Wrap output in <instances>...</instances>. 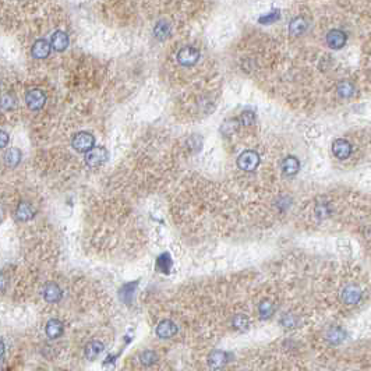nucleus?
<instances>
[{
    "label": "nucleus",
    "mask_w": 371,
    "mask_h": 371,
    "mask_svg": "<svg viewBox=\"0 0 371 371\" xmlns=\"http://www.w3.org/2000/svg\"><path fill=\"white\" fill-rule=\"evenodd\" d=\"M49 52H50V45L44 39L36 41L35 45L32 46V54L36 59H45Z\"/></svg>",
    "instance_id": "16"
},
{
    "label": "nucleus",
    "mask_w": 371,
    "mask_h": 371,
    "mask_svg": "<svg viewBox=\"0 0 371 371\" xmlns=\"http://www.w3.org/2000/svg\"><path fill=\"white\" fill-rule=\"evenodd\" d=\"M240 120H242V123H243L245 126H251L254 123V113L253 112H250V110H246V112L242 113Z\"/></svg>",
    "instance_id": "26"
},
{
    "label": "nucleus",
    "mask_w": 371,
    "mask_h": 371,
    "mask_svg": "<svg viewBox=\"0 0 371 371\" xmlns=\"http://www.w3.org/2000/svg\"><path fill=\"white\" fill-rule=\"evenodd\" d=\"M6 288V279L3 276V273H0V292H3Z\"/></svg>",
    "instance_id": "30"
},
{
    "label": "nucleus",
    "mask_w": 371,
    "mask_h": 371,
    "mask_svg": "<svg viewBox=\"0 0 371 371\" xmlns=\"http://www.w3.org/2000/svg\"><path fill=\"white\" fill-rule=\"evenodd\" d=\"M108 151L103 147H92L85 152V162L88 166H99L108 161Z\"/></svg>",
    "instance_id": "3"
},
{
    "label": "nucleus",
    "mask_w": 371,
    "mask_h": 371,
    "mask_svg": "<svg viewBox=\"0 0 371 371\" xmlns=\"http://www.w3.org/2000/svg\"><path fill=\"white\" fill-rule=\"evenodd\" d=\"M16 215L20 221H29L34 217V209L31 208V205L27 202H20L17 207Z\"/></svg>",
    "instance_id": "19"
},
{
    "label": "nucleus",
    "mask_w": 371,
    "mask_h": 371,
    "mask_svg": "<svg viewBox=\"0 0 371 371\" xmlns=\"http://www.w3.org/2000/svg\"><path fill=\"white\" fill-rule=\"evenodd\" d=\"M0 105H1V108L3 109H13L16 106V98L14 97H11L10 94H6V95H3L1 97V99H0Z\"/></svg>",
    "instance_id": "25"
},
{
    "label": "nucleus",
    "mask_w": 371,
    "mask_h": 371,
    "mask_svg": "<svg viewBox=\"0 0 371 371\" xmlns=\"http://www.w3.org/2000/svg\"><path fill=\"white\" fill-rule=\"evenodd\" d=\"M258 165H260V156L255 151L247 149L237 158V166L243 171H254Z\"/></svg>",
    "instance_id": "2"
},
{
    "label": "nucleus",
    "mask_w": 371,
    "mask_h": 371,
    "mask_svg": "<svg viewBox=\"0 0 371 371\" xmlns=\"http://www.w3.org/2000/svg\"><path fill=\"white\" fill-rule=\"evenodd\" d=\"M198 59L199 52L196 48H191V46L183 48L177 53V62L181 66H194V64L198 62Z\"/></svg>",
    "instance_id": "5"
},
{
    "label": "nucleus",
    "mask_w": 371,
    "mask_h": 371,
    "mask_svg": "<svg viewBox=\"0 0 371 371\" xmlns=\"http://www.w3.org/2000/svg\"><path fill=\"white\" fill-rule=\"evenodd\" d=\"M338 92H339V95H341V97H344V98H349V97H352V95H353L354 88L350 82L344 81L339 84V87H338Z\"/></svg>",
    "instance_id": "21"
},
{
    "label": "nucleus",
    "mask_w": 371,
    "mask_h": 371,
    "mask_svg": "<svg viewBox=\"0 0 371 371\" xmlns=\"http://www.w3.org/2000/svg\"><path fill=\"white\" fill-rule=\"evenodd\" d=\"M46 335L49 336L50 339H56L59 336H62L63 334V324L59 320H49L45 328Z\"/></svg>",
    "instance_id": "12"
},
{
    "label": "nucleus",
    "mask_w": 371,
    "mask_h": 371,
    "mask_svg": "<svg viewBox=\"0 0 371 371\" xmlns=\"http://www.w3.org/2000/svg\"><path fill=\"white\" fill-rule=\"evenodd\" d=\"M273 311H275V307H273V304H272L271 301H263V303L260 304V316H261L264 320L271 317L272 314H273Z\"/></svg>",
    "instance_id": "22"
},
{
    "label": "nucleus",
    "mask_w": 371,
    "mask_h": 371,
    "mask_svg": "<svg viewBox=\"0 0 371 371\" xmlns=\"http://www.w3.org/2000/svg\"><path fill=\"white\" fill-rule=\"evenodd\" d=\"M73 148L77 152H87L90 151L91 148L95 144V138L92 134L87 133V131H81L78 134H75L73 138Z\"/></svg>",
    "instance_id": "1"
},
{
    "label": "nucleus",
    "mask_w": 371,
    "mask_h": 371,
    "mask_svg": "<svg viewBox=\"0 0 371 371\" xmlns=\"http://www.w3.org/2000/svg\"><path fill=\"white\" fill-rule=\"evenodd\" d=\"M44 299L48 303H57L62 299V290L56 283H48L44 288Z\"/></svg>",
    "instance_id": "10"
},
{
    "label": "nucleus",
    "mask_w": 371,
    "mask_h": 371,
    "mask_svg": "<svg viewBox=\"0 0 371 371\" xmlns=\"http://www.w3.org/2000/svg\"><path fill=\"white\" fill-rule=\"evenodd\" d=\"M342 299L346 304L353 306L356 303H359L362 299V290L356 285H347L342 292Z\"/></svg>",
    "instance_id": "8"
},
{
    "label": "nucleus",
    "mask_w": 371,
    "mask_h": 371,
    "mask_svg": "<svg viewBox=\"0 0 371 371\" xmlns=\"http://www.w3.org/2000/svg\"><path fill=\"white\" fill-rule=\"evenodd\" d=\"M345 331L342 328H332V329H329L328 331V334H326V338L332 342V344H341L342 341L345 339Z\"/></svg>",
    "instance_id": "20"
},
{
    "label": "nucleus",
    "mask_w": 371,
    "mask_h": 371,
    "mask_svg": "<svg viewBox=\"0 0 371 371\" xmlns=\"http://www.w3.org/2000/svg\"><path fill=\"white\" fill-rule=\"evenodd\" d=\"M25 102L27 106L31 110H39L44 108L46 102V95L42 90H31L28 91L25 95Z\"/></svg>",
    "instance_id": "4"
},
{
    "label": "nucleus",
    "mask_w": 371,
    "mask_h": 371,
    "mask_svg": "<svg viewBox=\"0 0 371 371\" xmlns=\"http://www.w3.org/2000/svg\"><path fill=\"white\" fill-rule=\"evenodd\" d=\"M3 159L9 168H16L18 163L21 162V151L18 148H10L6 151Z\"/></svg>",
    "instance_id": "17"
},
{
    "label": "nucleus",
    "mask_w": 371,
    "mask_h": 371,
    "mask_svg": "<svg viewBox=\"0 0 371 371\" xmlns=\"http://www.w3.org/2000/svg\"><path fill=\"white\" fill-rule=\"evenodd\" d=\"M52 46L56 50L62 52L69 46V36L63 31H57L52 35Z\"/></svg>",
    "instance_id": "15"
},
{
    "label": "nucleus",
    "mask_w": 371,
    "mask_h": 371,
    "mask_svg": "<svg viewBox=\"0 0 371 371\" xmlns=\"http://www.w3.org/2000/svg\"><path fill=\"white\" fill-rule=\"evenodd\" d=\"M332 152L338 159L344 161V159H347L352 154V145L349 144V141L339 138V140H335L332 144Z\"/></svg>",
    "instance_id": "7"
},
{
    "label": "nucleus",
    "mask_w": 371,
    "mask_h": 371,
    "mask_svg": "<svg viewBox=\"0 0 371 371\" xmlns=\"http://www.w3.org/2000/svg\"><path fill=\"white\" fill-rule=\"evenodd\" d=\"M156 354L154 353V352H151V350H145V352H143V353L140 354V360H141V363L143 364H145V366H149V364H154L155 362H156Z\"/></svg>",
    "instance_id": "24"
},
{
    "label": "nucleus",
    "mask_w": 371,
    "mask_h": 371,
    "mask_svg": "<svg viewBox=\"0 0 371 371\" xmlns=\"http://www.w3.org/2000/svg\"><path fill=\"white\" fill-rule=\"evenodd\" d=\"M102 352H103V344L99 341H92L90 344H87L85 349H84L85 357L88 360H95Z\"/></svg>",
    "instance_id": "13"
},
{
    "label": "nucleus",
    "mask_w": 371,
    "mask_h": 371,
    "mask_svg": "<svg viewBox=\"0 0 371 371\" xmlns=\"http://www.w3.org/2000/svg\"><path fill=\"white\" fill-rule=\"evenodd\" d=\"M233 326L239 331H246L248 328V318L243 316V314H239L233 318Z\"/></svg>",
    "instance_id": "23"
},
{
    "label": "nucleus",
    "mask_w": 371,
    "mask_h": 371,
    "mask_svg": "<svg viewBox=\"0 0 371 371\" xmlns=\"http://www.w3.org/2000/svg\"><path fill=\"white\" fill-rule=\"evenodd\" d=\"M227 363V354L222 350H214L208 356V364L211 369H221Z\"/></svg>",
    "instance_id": "11"
},
{
    "label": "nucleus",
    "mask_w": 371,
    "mask_h": 371,
    "mask_svg": "<svg viewBox=\"0 0 371 371\" xmlns=\"http://www.w3.org/2000/svg\"><path fill=\"white\" fill-rule=\"evenodd\" d=\"M346 41H347V36L341 29H332L326 35V44H328V46L331 49H341V48H344Z\"/></svg>",
    "instance_id": "6"
},
{
    "label": "nucleus",
    "mask_w": 371,
    "mask_h": 371,
    "mask_svg": "<svg viewBox=\"0 0 371 371\" xmlns=\"http://www.w3.org/2000/svg\"><path fill=\"white\" fill-rule=\"evenodd\" d=\"M3 353H4V344L0 341V357L3 356Z\"/></svg>",
    "instance_id": "31"
},
{
    "label": "nucleus",
    "mask_w": 371,
    "mask_h": 371,
    "mask_svg": "<svg viewBox=\"0 0 371 371\" xmlns=\"http://www.w3.org/2000/svg\"><path fill=\"white\" fill-rule=\"evenodd\" d=\"M9 134L6 133V131H3V130H0V149L1 148H4L6 145L9 144Z\"/></svg>",
    "instance_id": "28"
},
{
    "label": "nucleus",
    "mask_w": 371,
    "mask_h": 371,
    "mask_svg": "<svg viewBox=\"0 0 371 371\" xmlns=\"http://www.w3.org/2000/svg\"><path fill=\"white\" fill-rule=\"evenodd\" d=\"M176 332H177V326L171 320H163L156 326V335L162 338V339L172 338Z\"/></svg>",
    "instance_id": "9"
},
{
    "label": "nucleus",
    "mask_w": 371,
    "mask_h": 371,
    "mask_svg": "<svg viewBox=\"0 0 371 371\" xmlns=\"http://www.w3.org/2000/svg\"><path fill=\"white\" fill-rule=\"evenodd\" d=\"M307 27H308V24L304 18L296 17L295 20H292L289 31L292 35H301V34H304V32H306Z\"/></svg>",
    "instance_id": "18"
},
{
    "label": "nucleus",
    "mask_w": 371,
    "mask_h": 371,
    "mask_svg": "<svg viewBox=\"0 0 371 371\" xmlns=\"http://www.w3.org/2000/svg\"><path fill=\"white\" fill-rule=\"evenodd\" d=\"M278 17H279L278 11H275V14H273V11H272L270 16H265V17L260 18V23H271V21H275Z\"/></svg>",
    "instance_id": "29"
},
{
    "label": "nucleus",
    "mask_w": 371,
    "mask_h": 371,
    "mask_svg": "<svg viewBox=\"0 0 371 371\" xmlns=\"http://www.w3.org/2000/svg\"><path fill=\"white\" fill-rule=\"evenodd\" d=\"M168 32H169V28L166 24H158V27L155 28V35L161 38V39L168 35Z\"/></svg>",
    "instance_id": "27"
},
{
    "label": "nucleus",
    "mask_w": 371,
    "mask_h": 371,
    "mask_svg": "<svg viewBox=\"0 0 371 371\" xmlns=\"http://www.w3.org/2000/svg\"><path fill=\"white\" fill-rule=\"evenodd\" d=\"M300 169V163L297 158L295 156H288L283 163H282V172L285 173L286 176H293L296 173L299 172Z\"/></svg>",
    "instance_id": "14"
}]
</instances>
